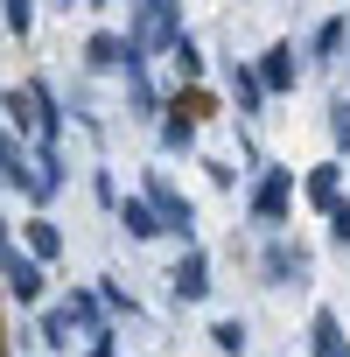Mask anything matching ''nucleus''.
<instances>
[{
  "label": "nucleus",
  "mask_w": 350,
  "mask_h": 357,
  "mask_svg": "<svg viewBox=\"0 0 350 357\" xmlns=\"http://www.w3.org/2000/svg\"><path fill=\"white\" fill-rule=\"evenodd\" d=\"M0 287H8L22 308H36V301H43V259H36L29 245H15L8 259H0Z\"/></svg>",
  "instance_id": "nucleus-1"
},
{
  "label": "nucleus",
  "mask_w": 350,
  "mask_h": 357,
  "mask_svg": "<svg viewBox=\"0 0 350 357\" xmlns=\"http://www.w3.org/2000/svg\"><path fill=\"white\" fill-rule=\"evenodd\" d=\"M287 204H294V175H287V168H266L259 190H252V218H259V225H280Z\"/></svg>",
  "instance_id": "nucleus-2"
},
{
  "label": "nucleus",
  "mask_w": 350,
  "mask_h": 357,
  "mask_svg": "<svg viewBox=\"0 0 350 357\" xmlns=\"http://www.w3.org/2000/svg\"><path fill=\"white\" fill-rule=\"evenodd\" d=\"M22 98H29V119H36V140H43V147H56V133H63V105H56V91H50L43 77H29V84H22Z\"/></svg>",
  "instance_id": "nucleus-3"
},
{
  "label": "nucleus",
  "mask_w": 350,
  "mask_h": 357,
  "mask_svg": "<svg viewBox=\"0 0 350 357\" xmlns=\"http://www.w3.org/2000/svg\"><path fill=\"white\" fill-rule=\"evenodd\" d=\"M147 204L161 211V225H168L175 238H190V231H197V211H190V197H175V190L161 183V175H147Z\"/></svg>",
  "instance_id": "nucleus-4"
},
{
  "label": "nucleus",
  "mask_w": 350,
  "mask_h": 357,
  "mask_svg": "<svg viewBox=\"0 0 350 357\" xmlns=\"http://www.w3.org/2000/svg\"><path fill=\"white\" fill-rule=\"evenodd\" d=\"M168 287H175V301H204V294H211V259L190 245L183 259H175V280H168Z\"/></svg>",
  "instance_id": "nucleus-5"
},
{
  "label": "nucleus",
  "mask_w": 350,
  "mask_h": 357,
  "mask_svg": "<svg viewBox=\"0 0 350 357\" xmlns=\"http://www.w3.org/2000/svg\"><path fill=\"white\" fill-rule=\"evenodd\" d=\"M112 211H119V225H126V238H161V231H168V225H161V211H154L147 197H119Z\"/></svg>",
  "instance_id": "nucleus-6"
},
{
  "label": "nucleus",
  "mask_w": 350,
  "mask_h": 357,
  "mask_svg": "<svg viewBox=\"0 0 350 357\" xmlns=\"http://www.w3.org/2000/svg\"><path fill=\"white\" fill-rule=\"evenodd\" d=\"M0 183H15V190H36V168H29V154H22L15 126H0Z\"/></svg>",
  "instance_id": "nucleus-7"
},
{
  "label": "nucleus",
  "mask_w": 350,
  "mask_h": 357,
  "mask_svg": "<svg viewBox=\"0 0 350 357\" xmlns=\"http://www.w3.org/2000/svg\"><path fill=\"white\" fill-rule=\"evenodd\" d=\"M126 56H133L126 36H105V29H98V36L84 43V63H91V70H126Z\"/></svg>",
  "instance_id": "nucleus-8"
},
{
  "label": "nucleus",
  "mask_w": 350,
  "mask_h": 357,
  "mask_svg": "<svg viewBox=\"0 0 350 357\" xmlns=\"http://www.w3.org/2000/svg\"><path fill=\"white\" fill-rule=\"evenodd\" d=\"M259 84H266V91H287V84H294V43H273V50L259 56Z\"/></svg>",
  "instance_id": "nucleus-9"
},
{
  "label": "nucleus",
  "mask_w": 350,
  "mask_h": 357,
  "mask_svg": "<svg viewBox=\"0 0 350 357\" xmlns=\"http://www.w3.org/2000/svg\"><path fill=\"white\" fill-rule=\"evenodd\" d=\"M231 98H238V112H245V119L266 105V84H259V70H252V63H231Z\"/></svg>",
  "instance_id": "nucleus-10"
},
{
  "label": "nucleus",
  "mask_w": 350,
  "mask_h": 357,
  "mask_svg": "<svg viewBox=\"0 0 350 357\" xmlns=\"http://www.w3.org/2000/svg\"><path fill=\"white\" fill-rule=\"evenodd\" d=\"M161 147H168V154H190V147H197V119H190L183 105L161 119Z\"/></svg>",
  "instance_id": "nucleus-11"
},
{
  "label": "nucleus",
  "mask_w": 350,
  "mask_h": 357,
  "mask_svg": "<svg viewBox=\"0 0 350 357\" xmlns=\"http://www.w3.org/2000/svg\"><path fill=\"white\" fill-rule=\"evenodd\" d=\"M343 43H350V22H343V15H329V22L315 29V63H336V56H343Z\"/></svg>",
  "instance_id": "nucleus-12"
},
{
  "label": "nucleus",
  "mask_w": 350,
  "mask_h": 357,
  "mask_svg": "<svg viewBox=\"0 0 350 357\" xmlns=\"http://www.w3.org/2000/svg\"><path fill=\"white\" fill-rule=\"evenodd\" d=\"M22 231H29V252H36V259H43V266H50V259H56V252H63V231H56V225H50V218H29V225H22Z\"/></svg>",
  "instance_id": "nucleus-13"
},
{
  "label": "nucleus",
  "mask_w": 350,
  "mask_h": 357,
  "mask_svg": "<svg viewBox=\"0 0 350 357\" xmlns=\"http://www.w3.org/2000/svg\"><path fill=\"white\" fill-rule=\"evenodd\" d=\"M336 175H343L336 161H322V168H308V204H322V211H336V204H343V197H336Z\"/></svg>",
  "instance_id": "nucleus-14"
},
{
  "label": "nucleus",
  "mask_w": 350,
  "mask_h": 357,
  "mask_svg": "<svg viewBox=\"0 0 350 357\" xmlns=\"http://www.w3.org/2000/svg\"><path fill=\"white\" fill-rule=\"evenodd\" d=\"M70 329H77L70 308H50V315H43V343H50V350H70Z\"/></svg>",
  "instance_id": "nucleus-15"
},
{
  "label": "nucleus",
  "mask_w": 350,
  "mask_h": 357,
  "mask_svg": "<svg viewBox=\"0 0 350 357\" xmlns=\"http://www.w3.org/2000/svg\"><path fill=\"white\" fill-rule=\"evenodd\" d=\"M70 315H77V329H91V336H98V315H105V294H70Z\"/></svg>",
  "instance_id": "nucleus-16"
},
{
  "label": "nucleus",
  "mask_w": 350,
  "mask_h": 357,
  "mask_svg": "<svg viewBox=\"0 0 350 357\" xmlns=\"http://www.w3.org/2000/svg\"><path fill=\"white\" fill-rule=\"evenodd\" d=\"M0 22H8L15 36H29L36 29V0H0Z\"/></svg>",
  "instance_id": "nucleus-17"
},
{
  "label": "nucleus",
  "mask_w": 350,
  "mask_h": 357,
  "mask_svg": "<svg viewBox=\"0 0 350 357\" xmlns=\"http://www.w3.org/2000/svg\"><path fill=\"white\" fill-rule=\"evenodd\" d=\"M211 343H218L225 357H245V322H218V329H211Z\"/></svg>",
  "instance_id": "nucleus-18"
},
{
  "label": "nucleus",
  "mask_w": 350,
  "mask_h": 357,
  "mask_svg": "<svg viewBox=\"0 0 350 357\" xmlns=\"http://www.w3.org/2000/svg\"><path fill=\"white\" fill-rule=\"evenodd\" d=\"M168 56H175V70H183V77H204V56H197V43H190V36H183V43H175Z\"/></svg>",
  "instance_id": "nucleus-19"
},
{
  "label": "nucleus",
  "mask_w": 350,
  "mask_h": 357,
  "mask_svg": "<svg viewBox=\"0 0 350 357\" xmlns=\"http://www.w3.org/2000/svg\"><path fill=\"white\" fill-rule=\"evenodd\" d=\"M329 140L350 147V98H336V112H329Z\"/></svg>",
  "instance_id": "nucleus-20"
},
{
  "label": "nucleus",
  "mask_w": 350,
  "mask_h": 357,
  "mask_svg": "<svg viewBox=\"0 0 350 357\" xmlns=\"http://www.w3.org/2000/svg\"><path fill=\"white\" fill-rule=\"evenodd\" d=\"M329 238H336V245H350V204H336V211H329Z\"/></svg>",
  "instance_id": "nucleus-21"
},
{
  "label": "nucleus",
  "mask_w": 350,
  "mask_h": 357,
  "mask_svg": "<svg viewBox=\"0 0 350 357\" xmlns=\"http://www.w3.org/2000/svg\"><path fill=\"white\" fill-rule=\"evenodd\" d=\"M84 357H112V336H105V329H98V336H91V343H84Z\"/></svg>",
  "instance_id": "nucleus-22"
},
{
  "label": "nucleus",
  "mask_w": 350,
  "mask_h": 357,
  "mask_svg": "<svg viewBox=\"0 0 350 357\" xmlns=\"http://www.w3.org/2000/svg\"><path fill=\"white\" fill-rule=\"evenodd\" d=\"M15 252V231H8V218H0V259H8Z\"/></svg>",
  "instance_id": "nucleus-23"
}]
</instances>
